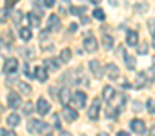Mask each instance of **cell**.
Listing matches in <instances>:
<instances>
[{"label": "cell", "mask_w": 155, "mask_h": 136, "mask_svg": "<svg viewBox=\"0 0 155 136\" xmlns=\"http://www.w3.org/2000/svg\"><path fill=\"white\" fill-rule=\"evenodd\" d=\"M55 2H57V0H44V6H46V8H53Z\"/></svg>", "instance_id": "obj_40"}, {"label": "cell", "mask_w": 155, "mask_h": 136, "mask_svg": "<svg viewBox=\"0 0 155 136\" xmlns=\"http://www.w3.org/2000/svg\"><path fill=\"white\" fill-rule=\"evenodd\" d=\"M137 53L144 56V54L148 53V44H146V42H139V44H137Z\"/></svg>", "instance_id": "obj_30"}, {"label": "cell", "mask_w": 155, "mask_h": 136, "mask_svg": "<svg viewBox=\"0 0 155 136\" xmlns=\"http://www.w3.org/2000/svg\"><path fill=\"white\" fill-rule=\"evenodd\" d=\"M38 40H40V49L42 51H49L53 47V42L49 40V31H42L38 35Z\"/></svg>", "instance_id": "obj_6"}, {"label": "cell", "mask_w": 155, "mask_h": 136, "mask_svg": "<svg viewBox=\"0 0 155 136\" xmlns=\"http://www.w3.org/2000/svg\"><path fill=\"white\" fill-rule=\"evenodd\" d=\"M124 62H126V67H128L130 71L137 67V60H135V56H133V54H124Z\"/></svg>", "instance_id": "obj_20"}, {"label": "cell", "mask_w": 155, "mask_h": 136, "mask_svg": "<svg viewBox=\"0 0 155 136\" xmlns=\"http://www.w3.org/2000/svg\"><path fill=\"white\" fill-rule=\"evenodd\" d=\"M28 22H29L31 27H38V26H40V18H38L37 13H29V15H28Z\"/></svg>", "instance_id": "obj_22"}, {"label": "cell", "mask_w": 155, "mask_h": 136, "mask_svg": "<svg viewBox=\"0 0 155 136\" xmlns=\"http://www.w3.org/2000/svg\"><path fill=\"white\" fill-rule=\"evenodd\" d=\"M49 111H51L49 102H48L46 98H38V100H37V113H38L40 116H44V114H49Z\"/></svg>", "instance_id": "obj_7"}, {"label": "cell", "mask_w": 155, "mask_h": 136, "mask_svg": "<svg viewBox=\"0 0 155 136\" xmlns=\"http://www.w3.org/2000/svg\"><path fill=\"white\" fill-rule=\"evenodd\" d=\"M46 136H53V134H49V132H48V134H46Z\"/></svg>", "instance_id": "obj_53"}, {"label": "cell", "mask_w": 155, "mask_h": 136, "mask_svg": "<svg viewBox=\"0 0 155 136\" xmlns=\"http://www.w3.org/2000/svg\"><path fill=\"white\" fill-rule=\"evenodd\" d=\"M17 2H18V0H6V9H11Z\"/></svg>", "instance_id": "obj_38"}, {"label": "cell", "mask_w": 155, "mask_h": 136, "mask_svg": "<svg viewBox=\"0 0 155 136\" xmlns=\"http://www.w3.org/2000/svg\"><path fill=\"white\" fill-rule=\"evenodd\" d=\"M22 53H24L26 58H33V51L31 49H22Z\"/></svg>", "instance_id": "obj_39"}, {"label": "cell", "mask_w": 155, "mask_h": 136, "mask_svg": "<svg viewBox=\"0 0 155 136\" xmlns=\"http://www.w3.org/2000/svg\"><path fill=\"white\" fill-rule=\"evenodd\" d=\"M102 98H104L106 102H113V98H115V89H113L111 85H106V87L102 89Z\"/></svg>", "instance_id": "obj_17"}, {"label": "cell", "mask_w": 155, "mask_h": 136, "mask_svg": "<svg viewBox=\"0 0 155 136\" xmlns=\"http://www.w3.org/2000/svg\"><path fill=\"white\" fill-rule=\"evenodd\" d=\"M44 67H46L48 71H58V62L53 60V58H48V60L44 62Z\"/></svg>", "instance_id": "obj_21"}, {"label": "cell", "mask_w": 155, "mask_h": 136, "mask_svg": "<svg viewBox=\"0 0 155 136\" xmlns=\"http://www.w3.org/2000/svg\"><path fill=\"white\" fill-rule=\"evenodd\" d=\"M82 45H84V49H86L88 53H95L97 47H99V42H97V38H95L91 33H86V35H84V40H82Z\"/></svg>", "instance_id": "obj_3"}, {"label": "cell", "mask_w": 155, "mask_h": 136, "mask_svg": "<svg viewBox=\"0 0 155 136\" xmlns=\"http://www.w3.org/2000/svg\"><path fill=\"white\" fill-rule=\"evenodd\" d=\"M111 80H115V78H119V67L115 65V63H108L106 65V71H104Z\"/></svg>", "instance_id": "obj_16"}, {"label": "cell", "mask_w": 155, "mask_h": 136, "mask_svg": "<svg viewBox=\"0 0 155 136\" xmlns=\"http://www.w3.org/2000/svg\"><path fill=\"white\" fill-rule=\"evenodd\" d=\"M28 129L31 132H35V134H40V132H46L49 129V125L46 122H42V120H29L28 122Z\"/></svg>", "instance_id": "obj_2"}, {"label": "cell", "mask_w": 155, "mask_h": 136, "mask_svg": "<svg viewBox=\"0 0 155 136\" xmlns=\"http://www.w3.org/2000/svg\"><path fill=\"white\" fill-rule=\"evenodd\" d=\"M90 22H91V18H90V17H86V15H84V17H82V24H84V26H88V24H90Z\"/></svg>", "instance_id": "obj_45"}, {"label": "cell", "mask_w": 155, "mask_h": 136, "mask_svg": "<svg viewBox=\"0 0 155 136\" xmlns=\"http://www.w3.org/2000/svg\"><path fill=\"white\" fill-rule=\"evenodd\" d=\"M17 85H18V89H20L24 94H29V93H31V85H29V84H22V82H18Z\"/></svg>", "instance_id": "obj_31"}, {"label": "cell", "mask_w": 155, "mask_h": 136, "mask_svg": "<svg viewBox=\"0 0 155 136\" xmlns=\"http://www.w3.org/2000/svg\"><path fill=\"white\" fill-rule=\"evenodd\" d=\"M130 129H131L133 132H137V134H144V131H146L144 120H140V118H135V120H131V122H130Z\"/></svg>", "instance_id": "obj_9"}, {"label": "cell", "mask_w": 155, "mask_h": 136, "mask_svg": "<svg viewBox=\"0 0 155 136\" xmlns=\"http://www.w3.org/2000/svg\"><path fill=\"white\" fill-rule=\"evenodd\" d=\"M71 0H60V13L62 15H69L71 13Z\"/></svg>", "instance_id": "obj_19"}, {"label": "cell", "mask_w": 155, "mask_h": 136, "mask_svg": "<svg viewBox=\"0 0 155 136\" xmlns=\"http://www.w3.org/2000/svg\"><path fill=\"white\" fill-rule=\"evenodd\" d=\"M113 100H115V105H117L115 109H117V111H122L124 105H126V96H124V94H119V96L113 98Z\"/></svg>", "instance_id": "obj_24"}, {"label": "cell", "mask_w": 155, "mask_h": 136, "mask_svg": "<svg viewBox=\"0 0 155 136\" xmlns=\"http://www.w3.org/2000/svg\"><path fill=\"white\" fill-rule=\"evenodd\" d=\"M17 69H18V60H17V58H8L6 63H4V71H6L8 75H15Z\"/></svg>", "instance_id": "obj_10"}, {"label": "cell", "mask_w": 155, "mask_h": 136, "mask_svg": "<svg viewBox=\"0 0 155 136\" xmlns=\"http://www.w3.org/2000/svg\"><path fill=\"white\" fill-rule=\"evenodd\" d=\"M69 100H71V91H69L68 87H62V89L58 91V102L64 104V105H68Z\"/></svg>", "instance_id": "obj_15"}, {"label": "cell", "mask_w": 155, "mask_h": 136, "mask_svg": "<svg viewBox=\"0 0 155 136\" xmlns=\"http://www.w3.org/2000/svg\"><path fill=\"white\" fill-rule=\"evenodd\" d=\"M93 18H97V20H104V18H106V13H104L101 8H95V9H93Z\"/></svg>", "instance_id": "obj_29"}, {"label": "cell", "mask_w": 155, "mask_h": 136, "mask_svg": "<svg viewBox=\"0 0 155 136\" xmlns=\"http://www.w3.org/2000/svg\"><path fill=\"white\" fill-rule=\"evenodd\" d=\"M97 136H110V134H108V132H99Z\"/></svg>", "instance_id": "obj_50"}, {"label": "cell", "mask_w": 155, "mask_h": 136, "mask_svg": "<svg viewBox=\"0 0 155 136\" xmlns=\"http://www.w3.org/2000/svg\"><path fill=\"white\" fill-rule=\"evenodd\" d=\"M0 136H15V132H8L4 129H0Z\"/></svg>", "instance_id": "obj_41"}, {"label": "cell", "mask_w": 155, "mask_h": 136, "mask_svg": "<svg viewBox=\"0 0 155 136\" xmlns=\"http://www.w3.org/2000/svg\"><path fill=\"white\" fill-rule=\"evenodd\" d=\"M148 31H150V35L153 36V40H155V18H150V20H148Z\"/></svg>", "instance_id": "obj_33"}, {"label": "cell", "mask_w": 155, "mask_h": 136, "mask_svg": "<svg viewBox=\"0 0 155 136\" xmlns=\"http://www.w3.org/2000/svg\"><path fill=\"white\" fill-rule=\"evenodd\" d=\"M150 136H155V125H153V127L150 129Z\"/></svg>", "instance_id": "obj_47"}, {"label": "cell", "mask_w": 155, "mask_h": 136, "mask_svg": "<svg viewBox=\"0 0 155 136\" xmlns=\"http://www.w3.org/2000/svg\"><path fill=\"white\" fill-rule=\"evenodd\" d=\"M22 17H24V15H22V11H13V24H15V26H18V24H20V20H22Z\"/></svg>", "instance_id": "obj_34"}, {"label": "cell", "mask_w": 155, "mask_h": 136, "mask_svg": "<svg viewBox=\"0 0 155 136\" xmlns=\"http://www.w3.org/2000/svg\"><path fill=\"white\" fill-rule=\"evenodd\" d=\"M66 80H69L73 85H88V84H90L88 78H86V75H84V69H82V67H77V69L69 71V73L66 75Z\"/></svg>", "instance_id": "obj_1"}, {"label": "cell", "mask_w": 155, "mask_h": 136, "mask_svg": "<svg viewBox=\"0 0 155 136\" xmlns=\"http://www.w3.org/2000/svg\"><path fill=\"white\" fill-rule=\"evenodd\" d=\"M99 116H101V100L95 98L93 104H91L90 109H88V118H90V120H97Z\"/></svg>", "instance_id": "obj_5"}, {"label": "cell", "mask_w": 155, "mask_h": 136, "mask_svg": "<svg viewBox=\"0 0 155 136\" xmlns=\"http://www.w3.org/2000/svg\"><path fill=\"white\" fill-rule=\"evenodd\" d=\"M153 47H155V40H153Z\"/></svg>", "instance_id": "obj_54"}, {"label": "cell", "mask_w": 155, "mask_h": 136, "mask_svg": "<svg viewBox=\"0 0 155 136\" xmlns=\"http://www.w3.org/2000/svg\"><path fill=\"white\" fill-rule=\"evenodd\" d=\"M60 29H62V22H60V18H58L57 15H51L49 20H48V31L53 33V31H60Z\"/></svg>", "instance_id": "obj_8"}, {"label": "cell", "mask_w": 155, "mask_h": 136, "mask_svg": "<svg viewBox=\"0 0 155 136\" xmlns=\"http://www.w3.org/2000/svg\"><path fill=\"white\" fill-rule=\"evenodd\" d=\"M117 136H130V132H126V131H119Z\"/></svg>", "instance_id": "obj_46"}, {"label": "cell", "mask_w": 155, "mask_h": 136, "mask_svg": "<svg viewBox=\"0 0 155 136\" xmlns=\"http://www.w3.org/2000/svg\"><path fill=\"white\" fill-rule=\"evenodd\" d=\"M8 105L9 107H18L20 105V96H18V93H9L8 94Z\"/></svg>", "instance_id": "obj_18"}, {"label": "cell", "mask_w": 155, "mask_h": 136, "mask_svg": "<svg viewBox=\"0 0 155 136\" xmlns=\"http://www.w3.org/2000/svg\"><path fill=\"white\" fill-rule=\"evenodd\" d=\"M110 2V6H117V0H108Z\"/></svg>", "instance_id": "obj_49"}, {"label": "cell", "mask_w": 155, "mask_h": 136, "mask_svg": "<svg viewBox=\"0 0 155 136\" xmlns=\"http://www.w3.org/2000/svg\"><path fill=\"white\" fill-rule=\"evenodd\" d=\"M33 76H35L38 82H46L49 75H48V69H46V67L38 65V67H35V69H33Z\"/></svg>", "instance_id": "obj_12"}, {"label": "cell", "mask_w": 155, "mask_h": 136, "mask_svg": "<svg viewBox=\"0 0 155 136\" xmlns=\"http://www.w3.org/2000/svg\"><path fill=\"white\" fill-rule=\"evenodd\" d=\"M22 111H24V114H31V111H33V105L28 102V104L24 105V109H22Z\"/></svg>", "instance_id": "obj_37"}, {"label": "cell", "mask_w": 155, "mask_h": 136, "mask_svg": "<svg viewBox=\"0 0 155 136\" xmlns=\"http://www.w3.org/2000/svg\"><path fill=\"white\" fill-rule=\"evenodd\" d=\"M71 13H73V15H77V17H84L86 8H84V6H77V8L73 6V8H71Z\"/></svg>", "instance_id": "obj_27"}, {"label": "cell", "mask_w": 155, "mask_h": 136, "mask_svg": "<svg viewBox=\"0 0 155 136\" xmlns=\"http://www.w3.org/2000/svg\"><path fill=\"white\" fill-rule=\"evenodd\" d=\"M90 71H91V75L95 76V78H102L104 76V67H102V63L99 62V60H91L90 62Z\"/></svg>", "instance_id": "obj_4"}, {"label": "cell", "mask_w": 155, "mask_h": 136, "mask_svg": "<svg viewBox=\"0 0 155 136\" xmlns=\"http://www.w3.org/2000/svg\"><path fill=\"white\" fill-rule=\"evenodd\" d=\"M102 45H104L106 49H111V47H113V38H111L110 35H104V36H102Z\"/></svg>", "instance_id": "obj_28"}, {"label": "cell", "mask_w": 155, "mask_h": 136, "mask_svg": "<svg viewBox=\"0 0 155 136\" xmlns=\"http://www.w3.org/2000/svg\"><path fill=\"white\" fill-rule=\"evenodd\" d=\"M137 44H139V33L137 31H128V35H126V45L137 47Z\"/></svg>", "instance_id": "obj_14"}, {"label": "cell", "mask_w": 155, "mask_h": 136, "mask_svg": "<svg viewBox=\"0 0 155 136\" xmlns=\"http://www.w3.org/2000/svg\"><path fill=\"white\" fill-rule=\"evenodd\" d=\"M31 36H33L31 29H28V27H22V29H20V38H22L24 42H29V40H31Z\"/></svg>", "instance_id": "obj_25"}, {"label": "cell", "mask_w": 155, "mask_h": 136, "mask_svg": "<svg viewBox=\"0 0 155 136\" xmlns=\"http://www.w3.org/2000/svg\"><path fill=\"white\" fill-rule=\"evenodd\" d=\"M71 100H73V104L77 107H86V93L84 91H77Z\"/></svg>", "instance_id": "obj_13"}, {"label": "cell", "mask_w": 155, "mask_h": 136, "mask_svg": "<svg viewBox=\"0 0 155 136\" xmlns=\"http://www.w3.org/2000/svg\"><path fill=\"white\" fill-rule=\"evenodd\" d=\"M24 76H26V78H31V76H33V71H31V67H29L28 63L24 65Z\"/></svg>", "instance_id": "obj_36"}, {"label": "cell", "mask_w": 155, "mask_h": 136, "mask_svg": "<svg viewBox=\"0 0 155 136\" xmlns=\"http://www.w3.org/2000/svg\"><path fill=\"white\" fill-rule=\"evenodd\" d=\"M53 125H55L57 129L60 127V120H58V116H53Z\"/></svg>", "instance_id": "obj_43"}, {"label": "cell", "mask_w": 155, "mask_h": 136, "mask_svg": "<svg viewBox=\"0 0 155 136\" xmlns=\"http://www.w3.org/2000/svg\"><path fill=\"white\" fill-rule=\"evenodd\" d=\"M62 116H64V120H68V122H75L77 118H79V113H77L73 107L64 105V109H62Z\"/></svg>", "instance_id": "obj_11"}, {"label": "cell", "mask_w": 155, "mask_h": 136, "mask_svg": "<svg viewBox=\"0 0 155 136\" xmlns=\"http://www.w3.org/2000/svg\"><path fill=\"white\" fill-rule=\"evenodd\" d=\"M151 71H153V75H155V58H153V67H151Z\"/></svg>", "instance_id": "obj_51"}, {"label": "cell", "mask_w": 155, "mask_h": 136, "mask_svg": "<svg viewBox=\"0 0 155 136\" xmlns=\"http://www.w3.org/2000/svg\"><path fill=\"white\" fill-rule=\"evenodd\" d=\"M8 84H9V85H13V84H18V80H17L15 76H13V78H11V76H8Z\"/></svg>", "instance_id": "obj_42"}, {"label": "cell", "mask_w": 155, "mask_h": 136, "mask_svg": "<svg viewBox=\"0 0 155 136\" xmlns=\"http://www.w3.org/2000/svg\"><path fill=\"white\" fill-rule=\"evenodd\" d=\"M60 136H73V134H71V132H66V131H62V132H60Z\"/></svg>", "instance_id": "obj_48"}, {"label": "cell", "mask_w": 155, "mask_h": 136, "mask_svg": "<svg viewBox=\"0 0 155 136\" xmlns=\"http://www.w3.org/2000/svg\"><path fill=\"white\" fill-rule=\"evenodd\" d=\"M146 107H148V113L155 114V98H148V102H146Z\"/></svg>", "instance_id": "obj_32"}, {"label": "cell", "mask_w": 155, "mask_h": 136, "mask_svg": "<svg viewBox=\"0 0 155 136\" xmlns=\"http://www.w3.org/2000/svg\"><path fill=\"white\" fill-rule=\"evenodd\" d=\"M69 60H71V49H68V47H66V49H62V51H60V62L68 63Z\"/></svg>", "instance_id": "obj_26"}, {"label": "cell", "mask_w": 155, "mask_h": 136, "mask_svg": "<svg viewBox=\"0 0 155 136\" xmlns=\"http://www.w3.org/2000/svg\"><path fill=\"white\" fill-rule=\"evenodd\" d=\"M91 2H93V4H99V2H101V0H91Z\"/></svg>", "instance_id": "obj_52"}, {"label": "cell", "mask_w": 155, "mask_h": 136, "mask_svg": "<svg viewBox=\"0 0 155 136\" xmlns=\"http://www.w3.org/2000/svg\"><path fill=\"white\" fill-rule=\"evenodd\" d=\"M135 9H137V13H146L148 4H146V2H144V4H137V6H135Z\"/></svg>", "instance_id": "obj_35"}, {"label": "cell", "mask_w": 155, "mask_h": 136, "mask_svg": "<svg viewBox=\"0 0 155 136\" xmlns=\"http://www.w3.org/2000/svg\"><path fill=\"white\" fill-rule=\"evenodd\" d=\"M77 29H79V24H71L69 26V33H75Z\"/></svg>", "instance_id": "obj_44"}, {"label": "cell", "mask_w": 155, "mask_h": 136, "mask_svg": "<svg viewBox=\"0 0 155 136\" xmlns=\"http://www.w3.org/2000/svg\"><path fill=\"white\" fill-rule=\"evenodd\" d=\"M18 123H20V116H18L17 113H11V114L8 116V125H9V127H17Z\"/></svg>", "instance_id": "obj_23"}]
</instances>
